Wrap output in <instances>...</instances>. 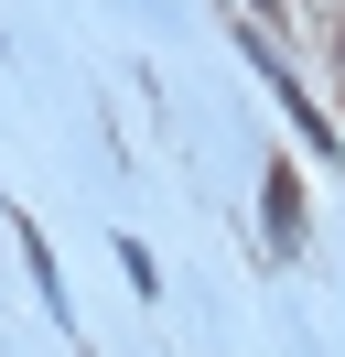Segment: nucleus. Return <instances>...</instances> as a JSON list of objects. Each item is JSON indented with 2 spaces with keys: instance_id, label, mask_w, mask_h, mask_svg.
I'll list each match as a JSON object with an SVG mask.
<instances>
[{
  "instance_id": "39448f33",
  "label": "nucleus",
  "mask_w": 345,
  "mask_h": 357,
  "mask_svg": "<svg viewBox=\"0 0 345 357\" xmlns=\"http://www.w3.org/2000/svg\"><path fill=\"white\" fill-rule=\"evenodd\" d=\"M335 87H345V33H335Z\"/></svg>"
},
{
  "instance_id": "f257e3e1",
  "label": "nucleus",
  "mask_w": 345,
  "mask_h": 357,
  "mask_svg": "<svg viewBox=\"0 0 345 357\" xmlns=\"http://www.w3.org/2000/svg\"><path fill=\"white\" fill-rule=\"evenodd\" d=\"M237 44H248V66H259V87L280 98V119H291V130H302V152H313V162H345V119H335V109H323V98H313V87H302V76H291V54H280V44H270V33H259V22L237 33Z\"/></svg>"
},
{
  "instance_id": "f03ea898",
  "label": "nucleus",
  "mask_w": 345,
  "mask_h": 357,
  "mask_svg": "<svg viewBox=\"0 0 345 357\" xmlns=\"http://www.w3.org/2000/svg\"><path fill=\"white\" fill-rule=\"evenodd\" d=\"M259 227H270V249H280V260H302L313 217H302V174H291V162H270V174H259Z\"/></svg>"
},
{
  "instance_id": "7ed1b4c3",
  "label": "nucleus",
  "mask_w": 345,
  "mask_h": 357,
  "mask_svg": "<svg viewBox=\"0 0 345 357\" xmlns=\"http://www.w3.org/2000/svg\"><path fill=\"white\" fill-rule=\"evenodd\" d=\"M11 238H22V271H33V292H43V314H54V325L76 335V303H65V271H54V249H43V227H33V217H11Z\"/></svg>"
},
{
  "instance_id": "20e7f679",
  "label": "nucleus",
  "mask_w": 345,
  "mask_h": 357,
  "mask_svg": "<svg viewBox=\"0 0 345 357\" xmlns=\"http://www.w3.org/2000/svg\"><path fill=\"white\" fill-rule=\"evenodd\" d=\"M119 271H129V292H141V303H162V260H151L141 238H119Z\"/></svg>"
}]
</instances>
